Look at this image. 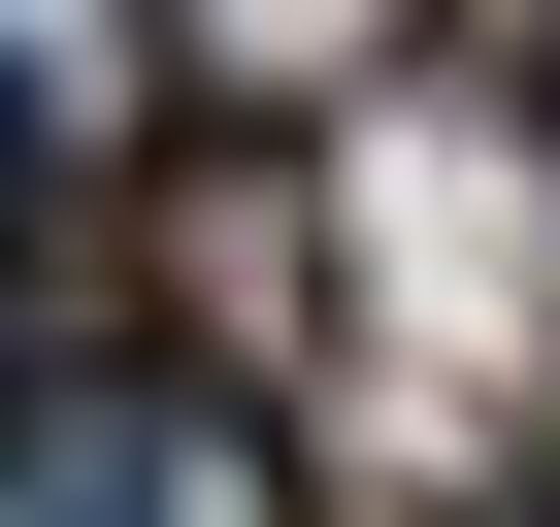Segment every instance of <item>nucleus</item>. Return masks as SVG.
Instances as JSON below:
<instances>
[{
	"label": "nucleus",
	"mask_w": 560,
	"mask_h": 527,
	"mask_svg": "<svg viewBox=\"0 0 560 527\" xmlns=\"http://www.w3.org/2000/svg\"><path fill=\"white\" fill-rule=\"evenodd\" d=\"M0 527H330V429L198 330H34L0 363Z\"/></svg>",
	"instance_id": "nucleus-1"
}]
</instances>
